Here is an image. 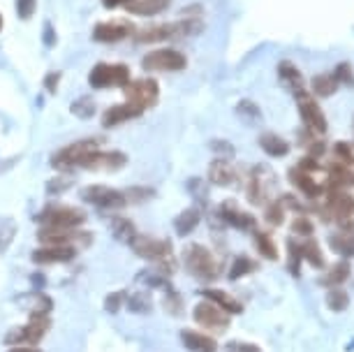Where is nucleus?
Masks as SVG:
<instances>
[{
	"label": "nucleus",
	"instance_id": "obj_1",
	"mask_svg": "<svg viewBox=\"0 0 354 352\" xmlns=\"http://www.w3.org/2000/svg\"><path fill=\"white\" fill-rule=\"evenodd\" d=\"M183 264L192 276L199 278L204 283H211L218 278V260L213 257V253L202 243H190L183 250Z\"/></svg>",
	"mask_w": 354,
	"mask_h": 352
},
{
	"label": "nucleus",
	"instance_id": "obj_2",
	"mask_svg": "<svg viewBox=\"0 0 354 352\" xmlns=\"http://www.w3.org/2000/svg\"><path fill=\"white\" fill-rule=\"evenodd\" d=\"M42 228H56V230H75L82 228L86 221V214L77 207H68V204H49L37 216Z\"/></svg>",
	"mask_w": 354,
	"mask_h": 352
},
{
	"label": "nucleus",
	"instance_id": "obj_3",
	"mask_svg": "<svg viewBox=\"0 0 354 352\" xmlns=\"http://www.w3.org/2000/svg\"><path fill=\"white\" fill-rule=\"evenodd\" d=\"M49 327H51L49 313H30L28 324L8 331L3 343L5 345H37L44 338L46 331H49Z\"/></svg>",
	"mask_w": 354,
	"mask_h": 352
},
{
	"label": "nucleus",
	"instance_id": "obj_4",
	"mask_svg": "<svg viewBox=\"0 0 354 352\" xmlns=\"http://www.w3.org/2000/svg\"><path fill=\"white\" fill-rule=\"evenodd\" d=\"M82 199L86 204H91V207H95L100 211H111V214L121 211L125 204H128V199H125L121 190L109 188V185H102V183L86 185L82 190Z\"/></svg>",
	"mask_w": 354,
	"mask_h": 352
},
{
	"label": "nucleus",
	"instance_id": "obj_5",
	"mask_svg": "<svg viewBox=\"0 0 354 352\" xmlns=\"http://www.w3.org/2000/svg\"><path fill=\"white\" fill-rule=\"evenodd\" d=\"M130 248L135 250V255L144 257L149 262H167V260H174L171 257V243L167 239H158V237H151V234H137L132 239Z\"/></svg>",
	"mask_w": 354,
	"mask_h": 352
},
{
	"label": "nucleus",
	"instance_id": "obj_6",
	"mask_svg": "<svg viewBox=\"0 0 354 352\" xmlns=\"http://www.w3.org/2000/svg\"><path fill=\"white\" fill-rule=\"evenodd\" d=\"M128 82H130V68L123 63H116V65L97 63L88 75V84L93 89H111V86L123 89Z\"/></svg>",
	"mask_w": 354,
	"mask_h": 352
},
{
	"label": "nucleus",
	"instance_id": "obj_7",
	"mask_svg": "<svg viewBox=\"0 0 354 352\" xmlns=\"http://www.w3.org/2000/svg\"><path fill=\"white\" fill-rule=\"evenodd\" d=\"M100 149V139H79V142L65 146V149H61L58 154H53L51 158V165L56 169H70V167H77L79 160L82 158H86L88 154H93V151Z\"/></svg>",
	"mask_w": 354,
	"mask_h": 352
},
{
	"label": "nucleus",
	"instance_id": "obj_8",
	"mask_svg": "<svg viewBox=\"0 0 354 352\" xmlns=\"http://www.w3.org/2000/svg\"><path fill=\"white\" fill-rule=\"evenodd\" d=\"M37 239L42 246H91L93 234L86 230H56V228H39Z\"/></svg>",
	"mask_w": 354,
	"mask_h": 352
},
{
	"label": "nucleus",
	"instance_id": "obj_9",
	"mask_svg": "<svg viewBox=\"0 0 354 352\" xmlns=\"http://www.w3.org/2000/svg\"><path fill=\"white\" fill-rule=\"evenodd\" d=\"M142 65L149 72H176L188 65V58L176 49H156L144 56Z\"/></svg>",
	"mask_w": 354,
	"mask_h": 352
},
{
	"label": "nucleus",
	"instance_id": "obj_10",
	"mask_svg": "<svg viewBox=\"0 0 354 352\" xmlns=\"http://www.w3.org/2000/svg\"><path fill=\"white\" fill-rule=\"evenodd\" d=\"M128 163V156L121 154V151H93L86 158L79 160L77 167H84V169H93V172H118L125 167Z\"/></svg>",
	"mask_w": 354,
	"mask_h": 352
},
{
	"label": "nucleus",
	"instance_id": "obj_11",
	"mask_svg": "<svg viewBox=\"0 0 354 352\" xmlns=\"http://www.w3.org/2000/svg\"><path fill=\"white\" fill-rule=\"evenodd\" d=\"M125 91V98L128 102L137 104L142 109H149L153 104H158V98H160V89L153 79H137V82H128L123 86Z\"/></svg>",
	"mask_w": 354,
	"mask_h": 352
},
{
	"label": "nucleus",
	"instance_id": "obj_12",
	"mask_svg": "<svg viewBox=\"0 0 354 352\" xmlns=\"http://www.w3.org/2000/svg\"><path fill=\"white\" fill-rule=\"evenodd\" d=\"M297 104H299V114H301V121L306 123V128H310L315 135H324L329 125H326V116L322 107H319L306 91L297 93Z\"/></svg>",
	"mask_w": 354,
	"mask_h": 352
},
{
	"label": "nucleus",
	"instance_id": "obj_13",
	"mask_svg": "<svg viewBox=\"0 0 354 352\" xmlns=\"http://www.w3.org/2000/svg\"><path fill=\"white\" fill-rule=\"evenodd\" d=\"M192 317H195V322L199 327L209 329V331H225L227 324H230V315L225 313V311H220L216 304H211L209 299H204V302H199L195 311H192Z\"/></svg>",
	"mask_w": 354,
	"mask_h": 352
},
{
	"label": "nucleus",
	"instance_id": "obj_14",
	"mask_svg": "<svg viewBox=\"0 0 354 352\" xmlns=\"http://www.w3.org/2000/svg\"><path fill=\"white\" fill-rule=\"evenodd\" d=\"M77 257L75 246H39L32 250L30 260L37 267H46V264H65Z\"/></svg>",
	"mask_w": 354,
	"mask_h": 352
},
{
	"label": "nucleus",
	"instance_id": "obj_15",
	"mask_svg": "<svg viewBox=\"0 0 354 352\" xmlns=\"http://www.w3.org/2000/svg\"><path fill=\"white\" fill-rule=\"evenodd\" d=\"M218 216H220V221H223V223L232 225V228H236V230H252V228H255V218L239 209L236 202H232V199H227V202L220 204Z\"/></svg>",
	"mask_w": 354,
	"mask_h": 352
},
{
	"label": "nucleus",
	"instance_id": "obj_16",
	"mask_svg": "<svg viewBox=\"0 0 354 352\" xmlns=\"http://www.w3.org/2000/svg\"><path fill=\"white\" fill-rule=\"evenodd\" d=\"M132 33V26L128 21H106V24H97L95 30H93V39L95 42H104V44H113L121 42Z\"/></svg>",
	"mask_w": 354,
	"mask_h": 352
},
{
	"label": "nucleus",
	"instance_id": "obj_17",
	"mask_svg": "<svg viewBox=\"0 0 354 352\" xmlns=\"http://www.w3.org/2000/svg\"><path fill=\"white\" fill-rule=\"evenodd\" d=\"M273 183H276L273 181V172L257 167L248 183V199L252 204H264L266 197H269V185H273Z\"/></svg>",
	"mask_w": 354,
	"mask_h": 352
},
{
	"label": "nucleus",
	"instance_id": "obj_18",
	"mask_svg": "<svg viewBox=\"0 0 354 352\" xmlns=\"http://www.w3.org/2000/svg\"><path fill=\"white\" fill-rule=\"evenodd\" d=\"M174 37H181V26H178V24L146 26V28H139V33H137L139 42H146V44L165 42V39H174Z\"/></svg>",
	"mask_w": 354,
	"mask_h": 352
},
{
	"label": "nucleus",
	"instance_id": "obj_19",
	"mask_svg": "<svg viewBox=\"0 0 354 352\" xmlns=\"http://www.w3.org/2000/svg\"><path fill=\"white\" fill-rule=\"evenodd\" d=\"M144 109L137 107V104L132 102H123V104H116V107H109L102 114V125L104 128H116V125H121L125 121H132V118L142 116Z\"/></svg>",
	"mask_w": 354,
	"mask_h": 352
},
{
	"label": "nucleus",
	"instance_id": "obj_20",
	"mask_svg": "<svg viewBox=\"0 0 354 352\" xmlns=\"http://www.w3.org/2000/svg\"><path fill=\"white\" fill-rule=\"evenodd\" d=\"M209 181L213 185H220V188H230V185L239 181V176L230 160H220V158H216V160L209 165Z\"/></svg>",
	"mask_w": 354,
	"mask_h": 352
},
{
	"label": "nucleus",
	"instance_id": "obj_21",
	"mask_svg": "<svg viewBox=\"0 0 354 352\" xmlns=\"http://www.w3.org/2000/svg\"><path fill=\"white\" fill-rule=\"evenodd\" d=\"M202 297L209 299L211 304H216L220 311H225L227 315H239L243 313V306L239 299H234L232 295H227L223 290H216V288H204L202 290Z\"/></svg>",
	"mask_w": 354,
	"mask_h": 352
},
{
	"label": "nucleus",
	"instance_id": "obj_22",
	"mask_svg": "<svg viewBox=\"0 0 354 352\" xmlns=\"http://www.w3.org/2000/svg\"><path fill=\"white\" fill-rule=\"evenodd\" d=\"M181 343L190 352H216L218 350V343L213 341L211 336H206V334H202V331H195V329H183L181 331Z\"/></svg>",
	"mask_w": 354,
	"mask_h": 352
},
{
	"label": "nucleus",
	"instance_id": "obj_23",
	"mask_svg": "<svg viewBox=\"0 0 354 352\" xmlns=\"http://www.w3.org/2000/svg\"><path fill=\"white\" fill-rule=\"evenodd\" d=\"M290 181L297 185L299 192L306 197H310V199H315L322 195V185H317L315 183V178L310 176V172H306L301 167H294L290 169Z\"/></svg>",
	"mask_w": 354,
	"mask_h": 352
},
{
	"label": "nucleus",
	"instance_id": "obj_24",
	"mask_svg": "<svg viewBox=\"0 0 354 352\" xmlns=\"http://www.w3.org/2000/svg\"><path fill=\"white\" fill-rule=\"evenodd\" d=\"M278 77H280V82H283L285 86H290V91L294 93V95L306 91V79H304V75L299 72V68L294 63H290V61L280 63L278 65Z\"/></svg>",
	"mask_w": 354,
	"mask_h": 352
},
{
	"label": "nucleus",
	"instance_id": "obj_25",
	"mask_svg": "<svg viewBox=\"0 0 354 352\" xmlns=\"http://www.w3.org/2000/svg\"><path fill=\"white\" fill-rule=\"evenodd\" d=\"M202 221V214H199L197 207H188L185 211L176 216V221H174V230H176L178 237H188L190 232H195V228Z\"/></svg>",
	"mask_w": 354,
	"mask_h": 352
},
{
	"label": "nucleus",
	"instance_id": "obj_26",
	"mask_svg": "<svg viewBox=\"0 0 354 352\" xmlns=\"http://www.w3.org/2000/svg\"><path fill=\"white\" fill-rule=\"evenodd\" d=\"M109 228H111V234L118 239L121 243H132V239H135L139 232L135 228V223L128 221V218H123V216H113L111 218V223H109Z\"/></svg>",
	"mask_w": 354,
	"mask_h": 352
},
{
	"label": "nucleus",
	"instance_id": "obj_27",
	"mask_svg": "<svg viewBox=\"0 0 354 352\" xmlns=\"http://www.w3.org/2000/svg\"><path fill=\"white\" fill-rule=\"evenodd\" d=\"M169 5H171V0H135V3L128 5V10L132 15H139V17H153V15L165 12Z\"/></svg>",
	"mask_w": 354,
	"mask_h": 352
},
{
	"label": "nucleus",
	"instance_id": "obj_28",
	"mask_svg": "<svg viewBox=\"0 0 354 352\" xmlns=\"http://www.w3.org/2000/svg\"><path fill=\"white\" fill-rule=\"evenodd\" d=\"M259 146H262L264 154H269L273 158H283L287 156V151H290V144H287L283 137L273 135V132H264V135L259 137Z\"/></svg>",
	"mask_w": 354,
	"mask_h": 352
},
{
	"label": "nucleus",
	"instance_id": "obj_29",
	"mask_svg": "<svg viewBox=\"0 0 354 352\" xmlns=\"http://www.w3.org/2000/svg\"><path fill=\"white\" fill-rule=\"evenodd\" d=\"M125 306H128L132 313H151L153 311V297L149 290H137L128 295V302H125Z\"/></svg>",
	"mask_w": 354,
	"mask_h": 352
},
{
	"label": "nucleus",
	"instance_id": "obj_30",
	"mask_svg": "<svg viewBox=\"0 0 354 352\" xmlns=\"http://www.w3.org/2000/svg\"><path fill=\"white\" fill-rule=\"evenodd\" d=\"M338 82H336V77L333 75H317V77H313V82H310V89L315 95L319 98H331L333 93L338 91Z\"/></svg>",
	"mask_w": 354,
	"mask_h": 352
},
{
	"label": "nucleus",
	"instance_id": "obj_31",
	"mask_svg": "<svg viewBox=\"0 0 354 352\" xmlns=\"http://www.w3.org/2000/svg\"><path fill=\"white\" fill-rule=\"evenodd\" d=\"M299 253H301V260L310 262L313 267H317V269L324 267V255H322V250H319V243L313 241V239L299 243Z\"/></svg>",
	"mask_w": 354,
	"mask_h": 352
},
{
	"label": "nucleus",
	"instance_id": "obj_32",
	"mask_svg": "<svg viewBox=\"0 0 354 352\" xmlns=\"http://www.w3.org/2000/svg\"><path fill=\"white\" fill-rule=\"evenodd\" d=\"M347 278H350V264L343 260V262L333 264V267L326 271V276H324L322 283L329 285V288H338V285H343Z\"/></svg>",
	"mask_w": 354,
	"mask_h": 352
},
{
	"label": "nucleus",
	"instance_id": "obj_33",
	"mask_svg": "<svg viewBox=\"0 0 354 352\" xmlns=\"http://www.w3.org/2000/svg\"><path fill=\"white\" fill-rule=\"evenodd\" d=\"M255 243H257V250H259V255H262V257H266V260H271V262L278 260V248H276L273 239L266 234V232L255 230Z\"/></svg>",
	"mask_w": 354,
	"mask_h": 352
},
{
	"label": "nucleus",
	"instance_id": "obj_34",
	"mask_svg": "<svg viewBox=\"0 0 354 352\" xmlns=\"http://www.w3.org/2000/svg\"><path fill=\"white\" fill-rule=\"evenodd\" d=\"M331 248L336 250L338 255H354V234H350V232H340V234H333L329 239Z\"/></svg>",
	"mask_w": 354,
	"mask_h": 352
},
{
	"label": "nucleus",
	"instance_id": "obj_35",
	"mask_svg": "<svg viewBox=\"0 0 354 352\" xmlns=\"http://www.w3.org/2000/svg\"><path fill=\"white\" fill-rule=\"evenodd\" d=\"M257 269V264L250 260V257H236V260L232 262V269H230V281H239V278H243V276H248L252 274V271Z\"/></svg>",
	"mask_w": 354,
	"mask_h": 352
},
{
	"label": "nucleus",
	"instance_id": "obj_36",
	"mask_svg": "<svg viewBox=\"0 0 354 352\" xmlns=\"http://www.w3.org/2000/svg\"><path fill=\"white\" fill-rule=\"evenodd\" d=\"M326 306L340 313V311H345L350 306V297H347V292L343 288H331L329 295H326Z\"/></svg>",
	"mask_w": 354,
	"mask_h": 352
},
{
	"label": "nucleus",
	"instance_id": "obj_37",
	"mask_svg": "<svg viewBox=\"0 0 354 352\" xmlns=\"http://www.w3.org/2000/svg\"><path fill=\"white\" fill-rule=\"evenodd\" d=\"M125 302H128V292H125V290L109 292L106 299H104V311H106V313H118V311L125 306Z\"/></svg>",
	"mask_w": 354,
	"mask_h": 352
},
{
	"label": "nucleus",
	"instance_id": "obj_38",
	"mask_svg": "<svg viewBox=\"0 0 354 352\" xmlns=\"http://www.w3.org/2000/svg\"><path fill=\"white\" fill-rule=\"evenodd\" d=\"M72 114H75L77 118H91L95 116V102H93L91 98H79L72 102Z\"/></svg>",
	"mask_w": 354,
	"mask_h": 352
},
{
	"label": "nucleus",
	"instance_id": "obj_39",
	"mask_svg": "<svg viewBox=\"0 0 354 352\" xmlns=\"http://www.w3.org/2000/svg\"><path fill=\"white\" fill-rule=\"evenodd\" d=\"M17 237V223L15 221H3L0 223V253L10 248V243Z\"/></svg>",
	"mask_w": 354,
	"mask_h": 352
},
{
	"label": "nucleus",
	"instance_id": "obj_40",
	"mask_svg": "<svg viewBox=\"0 0 354 352\" xmlns=\"http://www.w3.org/2000/svg\"><path fill=\"white\" fill-rule=\"evenodd\" d=\"M264 218H266V223H271V225H283V221H285V204L283 202H269Z\"/></svg>",
	"mask_w": 354,
	"mask_h": 352
},
{
	"label": "nucleus",
	"instance_id": "obj_41",
	"mask_svg": "<svg viewBox=\"0 0 354 352\" xmlns=\"http://www.w3.org/2000/svg\"><path fill=\"white\" fill-rule=\"evenodd\" d=\"M211 151L216 154V158H220V160H232L234 154H236V151H234V146L227 144L225 139H213Z\"/></svg>",
	"mask_w": 354,
	"mask_h": 352
},
{
	"label": "nucleus",
	"instance_id": "obj_42",
	"mask_svg": "<svg viewBox=\"0 0 354 352\" xmlns=\"http://www.w3.org/2000/svg\"><path fill=\"white\" fill-rule=\"evenodd\" d=\"M125 199L132 204H137V202H149V199H153V195H156V190L153 188H128L123 192Z\"/></svg>",
	"mask_w": 354,
	"mask_h": 352
},
{
	"label": "nucleus",
	"instance_id": "obj_43",
	"mask_svg": "<svg viewBox=\"0 0 354 352\" xmlns=\"http://www.w3.org/2000/svg\"><path fill=\"white\" fill-rule=\"evenodd\" d=\"M313 221L310 218H306V216H297L292 221V232L294 234H299V237H310L313 234Z\"/></svg>",
	"mask_w": 354,
	"mask_h": 352
},
{
	"label": "nucleus",
	"instance_id": "obj_44",
	"mask_svg": "<svg viewBox=\"0 0 354 352\" xmlns=\"http://www.w3.org/2000/svg\"><path fill=\"white\" fill-rule=\"evenodd\" d=\"M165 308L169 311V313H176V315H181L183 313V299L176 295L174 290L169 292H165Z\"/></svg>",
	"mask_w": 354,
	"mask_h": 352
},
{
	"label": "nucleus",
	"instance_id": "obj_45",
	"mask_svg": "<svg viewBox=\"0 0 354 352\" xmlns=\"http://www.w3.org/2000/svg\"><path fill=\"white\" fill-rule=\"evenodd\" d=\"M338 84H345V86H354V72H352V65L350 63H338L336 72H333Z\"/></svg>",
	"mask_w": 354,
	"mask_h": 352
},
{
	"label": "nucleus",
	"instance_id": "obj_46",
	"mask_svg": "<svg viewBox=\"0 0 354 352\" xmlns=\"http://www.w3.org/2000/svg\"><path fill=\"white\" fill-rule=\"evenodd\" d=\"M75 185V178L72 176H56L53 181L46 183V190L51 192V195H58V192H63V190H68Z\"/></svg>",
	"mask_w": 354,
	"mask_h": 352
},
{
	"label": "nucleus",
	"instance_id": "obj_47",
	"mask_svg": "<svg viewBox=\"0 0 354 352\" xmlns=\"http://www.w3.org/2000/svg\"><path fill=\"white\" fill-rule=\"evenodd\" d=\"M331 183H336V185H347V183H354V178L350 174V169L347 167H331Z\"/></svg>",
	"mask_w": 354,
	"mask_h": 352
},
{
	"label": "nucleus",
	"instance_id": "obj_48",
	"mask_svg": "<svg viewBox=\"0 0 354 352\" xmlns=\"http://www.w3.org/2000/svg\"><path fill=\"white\" fill-rule=\"evenodd\" d=\"M37 0H17V15L19 19H30L35 15Z\"/></svg>",
	"mask_w": 354,
	"mask_h": 352
},
{
	"label": "nucleus",
	"instance_id": "obj_49",
	"mask_svg": "<svg viewBox=\"0 0 354 352\" xmlns=\"http://www.w3.org/2000/svg\"><path fill=\"white\" fill-rule=\"evenodd\" d=\"M239 114L252 118V123L259 121V116H262V114H259V109H257V104L250 102V100H243V102L239 104Z\"/></svg>",
	"mask_w": 354,
	"mask_h": 352
},
{
	"label": "nucleus",
	"instance_id": "obj_50",
	"mask_svg": "<svg viewBox=\"0 0 354 352\" xmlns=\"http://www.w3.org/2000/svg\"><path fill=\"white\" fill-rule=\"evenodd\" d=\"M333 151H336V158H338L340 163H345V165H352L354 163V154H352L350 144L338 142L336 146H333Z\"/></svg>",
	"mask_w": 354,
	"mask_h": 352
},
{
	"label": "nucleus",
	"instance_id": "obj_51",
	"mask_svg": "<svg viewBox=\"0 0 354 352\" xmlns=\"http://www.w3.org/2000/svg\"><path fill=\"white\" fill-rule=\"evenodd\" d=\"M230 352H262V348H257L255 343H243V341H234L227 345Z\"/></svg>",
	"mask_w": 354,
	"mask_h": 352
},
{
	"label": "nucleus",
	"instance_id": "obj_52",
	"mask_svg": "<svg viewBox=\"0 0 354 352\" xmlns=\"http://www.w3.org/2000/svg\"><path fill=\"white\" fill-rule=\"evenodd\" d=\"M58 82H61V72H49V75L44 77V89L49 93H56Z\"/></svg>",
	"mask_w": 354,
	"mask_h": 352
},
{
	"label": "nucleus",
	"instance_id": "obj_53",
	"mask_svg": "<svg viewBox=\"0 0 354 352\" xmlns=\"http://www.w3.org/2000/svg\"><path fill=\"white\" fill-rule=\"evenodd\" d=\"M8 352H42L37 345H12Z\"/></svg>",
	"mask_w": 354,
	"mask_h": 352
},
{
	"label": "nucleus",
	"instance_id": "obj_54",
	"mask_svg": "<svg viewBox=\"0 0 354 352\" xmlns=\"http://www.w3.org/2000/svg\"><path fill=\"white\" fill-rule=\"evenodd\" d=\"M102 3L106 5V8H118V5H130V3H135V0H102Z\"/></svg>",
	"mask_w": 354,
	"mask_h": 352
},
{
	"label": "nucleus",
	"instance_id": "obj_55",
	"mask_svg": "<svg viewBox=\"0 0 354 352\" xmlns=\"http://www.w3.org/2000/svg\"><path fill=\"white\" fill-rule=\"evenodd\" d=\"M44 42L53 44V30H51V26H46V30H44Z\"/></svg>",
	"mask_w": 354,
	"mask_h": 352
},
{
	"label": "nucleus",
	"instance_id": "obj_56",
	"mask_svg": "<svg viewBox=\"0 0 354 352\" xmlns=\"http://www.w3.org/2000/svg\"><path fill=\"white\" fill-rule=\"evenodd\" d=\"M32 283H35V285H37V290H39V288L44 285V278L39 276V274H35V276H32Z\"/></svg>",
	"mask_w": 354,
	"mask_h": 352
},
{
	"label": "nucleus",
	"instance_id": "obj_57",
	"mask_svg": "<svg viewBox=\"0 0 354 352\" xmlns=\"http://www.w3.org/2000/svg\"><path fill=\"white\" fill-rule=\"evenodd\" d=\"M0 30H3V17H0Z\"/></svg>",
	"mask_w": 354,
	"mask_h": 352
}]
</instances>
